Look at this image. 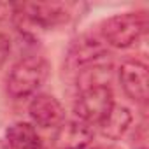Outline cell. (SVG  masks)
<instances>
[{"label":"cell","instance_id":"277c9868","mask_svg":"<svg viewBox=\"0 0 149 149\" xmlns=\"http://www.w3.org/2000/svg\"><path fill=\"white\" fill-rule=\"evenodd\" d=\"M114 107L111 86L83 88L74 102V112L86 125H100Z\"/></svg>","mask_w":149,"mask_h":149},{"label":"cell","instance_id":"52a82bcc","mask_svg":"<svg viewBox=\"0 0 149 149\" xmlns=\"http://www.w3.org/2000/svg\"><path fill=\"white\" fill-rule=\"evenodd\" d=\"M93 139V130L81 119L63 121L54 133V147L56 149H84Z\"/></svg>","mask_w":149,"mask_h":149},{"label":"cell","instance_id":"9c48e42d","mask_svg":"<svg viewBox=\"0 0 149 149\" xmlns=\"http://www.w3.org/2000/svg\"><path fill=\"white\" fill-rule=\"evenodd\" d=\"M132 125V112L123 105H114L107 118L100 123V133L111 140H119Z\"/></svg>","mask_w":149,"mask_h":149},{"label":"cell","instance_id":"ba28073f","mask_svg":"<svg viewBox=\"0 0 149 149\" xmlns=\"http://www.w3.org/2000/svg\"><path fill=\"white\" fill-rule=\"evenodd\" d=\"M105 54V49L97 39L91 37H81L72 44L68 51V65L72 68H83L90 63L98 61Z\"/></svg>","mask_w":149,"mask_h":149},{"label":"cell","instance_id":"8992f818","mask_svg":"<svg viewBox=\"0 0 149 149\" xmlns=\"http://www.w3.org/2000/svg\"><path fill=\"white\" fill-rule=\"evenodd\" d=\"M30 118L35 125L42 128H58L65 121V111L60 100L47 93H39L32 98L28 105Z\"/></svg>","mask_w":149,"mask_h":149},{"label":"cell","instance_id":"5b68a950","mask_svg":"<svg viewBox=\"0 0 149 149\" xmlns=\"http://www.w3.org/2000/svg\"><path fill=\"white\" fill-rule=\"evenodd\" d=\"M119 83L128 98L144 104L147 100V67L139 60H128L119 67Z\"/></svg>","mask_w":149,"mask_h":149},{"label":"cell","instance_id":"8fae6325","mask_svg":"<svg viewBox=\"0 0 149 149\" xmlns=\"http://www.w3.org/2000/svg\"><path fill=\"white\" fill-rule=\"evenodd\" d=\"M9 49H11V42H9V39H7L4 33H0V61H2V60L7 56Z\"/></svg>","mask_w":149,"mask_h":149},{"label":"cell","instance_id":"6da1fadb","mask_svg":"<svg viewBox=\"0 0 149 149\" xmlns=\"http://www.w3.org/2000/svg\"><path fill=\"white\" fill-rule=\"evenodd\" d=\"M13 11L16 26L25 33L54 28L67 23L70 18L68 9L56 2H25L13 6Z\"/></svg>","mask_w":149,"mask_h":149},{"label":"cell","instance_id":"3957f363","mask_svg":"<svg viewBox=\"0 0 149 149\" xmlns=\"http://www.w3.org/2000/svg\"><path fill=\"white\" fill-rule=\"evenodd\" d=\"M147 18L146 13H121L107 18L102 23V35L107 44L114 47H130L146 32Z\"/></svg>","mask_w":149,"mask_h":149},{"label":"cell","instance_id":"7c38bea8","mask_svg":"<svg viewBox=\"0 0 149 149\" xmlns=\"http://www.w3.org/2000/svg\"><path fill=\"white\" fill-rule=\"evenodd\" d=\"M0 149H11V146L7 144V140H4V139H0Z\"/></svg>","mask_w":149,"mask_h":149},{"label":"cell","instance_id":"30bf717a","mask_svg":"<svg viewBox=\"0 0 149 149\" xmlns=\"http://www.w3.org/2000/svg\"><path fill=\"white\" fill-rule=\"evenodd\" d=\"M6 140L11 149H40V137L30 123H13L6 132Z\"/></svg>","mask_w":149,"mask_h":149},{"label":"cell","instance_id":"4fadbf2b","mask_svg":"<svg viewBox=\"0 0 149 149\" xmlns=\"http://www.w3.org/2000/svg\"><path fill=\"white\" fill-rule=\"evenodd\" d=\"M84 149H97V147H84Z\"/></svg>","mask_w":149,"mask_h":149},{"label":"cell","instance_id":"7a4b0ae2","mask_svg":"<svg viewBox=\"0 0 149 149\" xmlns=\"http://www.w3.org/2000/svg\"><path fill=\"white\" fill-rule=\"evenodd\" d=\"M49 65L40 56H26L16 61L7 76V91L13 98H26L46 83Z\"/></svg>","mask_w":149,"mask_h":149}]
</instances>
